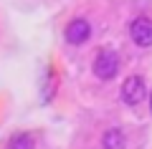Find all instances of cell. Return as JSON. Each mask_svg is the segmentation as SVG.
Returning a JSON list of instances; mask_svg holds the SVG:
<instances>
[{
    "label": "cell",
    "instance_id": "obj_1",
    "mask_svg": "<svg viewBox=\"0 0 152 149\" xmlns=\"http://www.w3.org/2000/svg\"><path fill=\"white\" fill-rule=\"evenodd\" d=\"M94 73L102 81H112L114 76L119 73V53L114 51H99L94 58Z\"/></svg>",
    "mask_w": 152,
    "mask_h": 149
},
{
    "label": "cell",
    "instance_id": "obj_2",
    "mask_svg": "<svg viewBox=\"0 0 152 149\" xmlns=\"http://www.w3.org/2000/svg\"><path fill=\"white\" fill-rule=\"evenodd\" d=\"M147 99V84L142 76H129V78L122 84V101L127 106H140Z\"/></svg>",
    "mask_w": 152,
    "mask_h": 149
},
{
    "label": "cell",
    "instance_id": "obj_3",
    "mask_svg": "<svg viewBox=\"0 0 152 149\" xmlns=\"http://www.w3.org/2000/svg\"><path fill=\"white\" fill-rule=\"evenodd\" d=\"M129 38L134 46L140 48H150L152 46V20L145 15L134 18V20L129 23Z\"/></svg>",
    "mask_w": 152,
    "mask_h": 149
},
{
    "label": "cell",
    "instance_id": "obj_4",
    "mask_svg": "<svg viewBox=\"0 0 152 149\" xmlns=\"http://www.w3.org/2000/svg\"><path fill=\"white\" fill-rule=\"evenodd\" d=\"M89 36H91V23L84 20V18H74L64 31V38L69 46H81L89 41Z\"/></svg>",
    "mask_w": 152,
    "mask_h": 149
},
{
    "label": "cell",
    "instance_id": "obj_5",
    "mask_svg": "<svg viewBox=\"0 0 152 149\" xmlns=\"http://www.w3.org/2000/svg\"><path fill=\"white\" fill-rule=\"evenodd\" d=\"M127 147V137L122 129H107L102 137V149H124Z\"/></svg>",
    "mask_w": 152,
    "mask_h": 149
},
{
    "label": "cell",
    "instance_id": "obj_6",
    "mask_svg": "<svg viewBox=\"0 0 152 149\" xmlns=\"http://www.w3.org/2000/svg\"><path fill=\"white\" fill-rule=\"evenodd\" d=\"M8 149H36V139L28 132H18L8 139Z\"/></svg>",
    "mask_w": 152,
    "mask_h": 149
},
{
    "label": "cell",
    "instance_id": "obj_7",
    "mask_svg": "<svg viewBox=\"0 0 152 149\" xmlns=\"http://www.w3.org/2000/svg\"><path fill=\"white\" fill-rule=\"evenodd\" d=\"M53 76H51V71H46V81H43V101H51V89H53Z\"/></svg>",
    "mask_w": 152,
    "mask_h": 149
}]
</instances>
